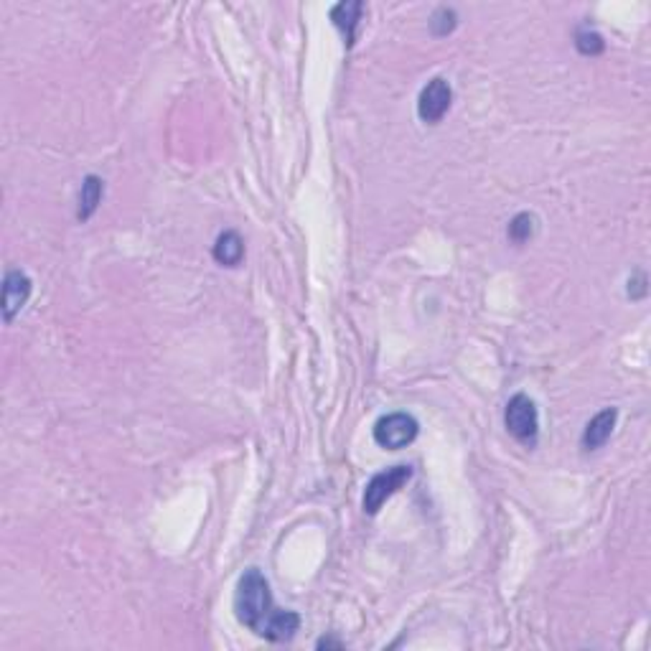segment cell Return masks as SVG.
<instances>
[{
    "label": "cell",
    "instance_id": "obj_2",
    "mask_svg": "<svg viewBox=\"0 0 651 651\" xmlns=\"http://www.w3.org/2000/svg\"><path fill=\"white\" fill-rule=\"evenodd\" d=\"M504 423L507 430L527 448L537 443V435H540V413H537V405L527 395H514L507 402V413H504Z\"/></svg>",
    "mask_w": 651,
    "mask_h": 651
},
{
    "label": "cell",
    "instance_id": "obj_13",
    "mask_svg": "<svg viewBox=\"0 0 651 651\" xmlns=\"http://www.w3.org/2000/svg\"><path fill=\"white\" fill-rule=\"evenodd\" d=\"M456 23H458V16H456V11L453 8H438L433 18H430V31L435 33V36H448V33L456 29Z\"/></svg>",
    "mask_w": 651,
    "mask_h": 651
},
{
    "label": "cell",
    "instance_id": "obj_3",
    "mask_svg": "<svg viewBox=\"0 0 651 651\" xmlns=\"http://www.w3.org/2000/svg\"><path fill=\"white\" fill-rule=\"evenodd\" d=\"M420 433V425L413 415L407 413H390L381 415L380 420L374 423L372 435H374V443L384 448V450H402L413 443Z\"/></svg>",
    "mask_w": 651,
    "mask_h": 651
},
{
    "label": "cell",
    "instance_id": "obj_5",
    "mask_svg": "<svg viewBox=\"0 0 651 651\" xmlns=\"http://www.w3.org/2000/svg\"><path fill=\"white\" fill-rule=\"evenodd\" d=\"M453 105V90L443 77L430 80L417 97V115L425 125H438Z\"/></svg>",
    "mask_w": 651,
    "mask_h": 651
},
{
    "label": "cell",
    "instance_id": "obj_9",
    "mask_svg": "<svg viewBox=\"0 0 651 651\" xmlns=\"http://www.w3.org/2000/svg\"><path fill=\"white\" fill-rule=\"evenodd\" d=\"M211 254L222 268H237L242 257H244V239L239 237V232H235V229H227L217 237Z\"/></svg>",
    "mask_w": 651,
    "mask_h": 651
},
{
    "label": "cell",
    "instance_id": "obj_8",
    "mask_svg": "<svg viewBox=\"0 0 651 651\" xmlns=\"http://www.w3.org/2000/svg\"><path fill=\"white\" fill-rule=\"evenodd\" d=\"M362 13H364V3H359V0H347V3H338V5L331 8V21H334L336 29L341 31V36H344L347 47H351L354 39H356Z\"/></svg>",
    "mask_w": 651,
    "mask_h": 651
},
{
    "label": "cell",
    "instance_id": "obj_10",
    "mask_svg": "<svg viewBox=\"0 0 651 651\" xmlns=\"http://www.w3.org/2000/svg\"><path fill=\"white\" fill-rule=\"evenodd\" d=\"M102 196H105V181L99 176H87L81 181L80 189V207H77V219L80 222H87L95 214Z\"/></svg>",
    "mask_w": 651,
    "mask_h": 651
},
{
    "label": "cell",
    "instance_id": "obj_12",
    "mask_svg": "<svg viewBox=\"0 0 651 651\" xmlns=\"http://www.w3.org/2000/svg\"><path fill=\"white\" fill-rule=\"evenodd\" d=\"M575 47H578L580 54H586V56H595V54H601L605 48V41L598 31L583 29V31H578V36H575Z\"/></svg>",
    "mask_w": 651,
    "mask_h": 651
},
{
    "label": "cell",
    "instance_id": "obj_1",
    "mask_svg": "<svg viewBox=\"0 0 651 651\" xmlns=\"http://www.w3.org/2000/svg\"><path fill=\"white\" fill-rule=\"evenodd\" d=\"M235 616L253 634L275 644L290 641L301 629V616L296 611L275 605L270 583L257 568L244 570V575L239 578L235 590Z\"/></svg>",
    "mask_w": 651,
    "mask_h": 651
},
{
    "label": "cell",
    "instance_id": "obj_14",
    "mask_svg": "<svg viewBox=\"0 0 651 651\" xmlns=\"http://www.w3.org/2000/svg\"><path fill=\"white\" fill-rule=\"evenodd\" d=\"M316 649H344V644L336 641V638H331V636H323V638H318Z\"/></svg>",
    "mask_w": 651,
    "mask_h": 651
},
{
    "label": "cell",
    "instance_id": "obj_11",
    "mask_svg": "<svg viewBox=\"0 0 651 651\" xmlns=\"http://www.w3.org/2000/svg\"><path fill=\"white\" fill-rule=\"evenodd\" d=\"M535 229H537V219H535L529 211H522V214H517V217L509 222L507 235L514 244H525V242H529V239L535 237Z\"/></svg>",
    "mask_w": 651,
    "mask_h": 651
},
{
    "label": "cell",
    "instance_id": "obj_6",
    "mask_svg": "<svg viewBox=\"0 0 651 651\" xmlns=\"http://www.w3.org/2000/svg\"><path fill=\"white\" fill-rule=\"evenodd\" d=\"M33 283L23 270H8L3 280V321L13 323V318L21 313V308L31 298Z\"/></svg>",
    "mask_w": 651,
    "mask_h": 651
},
{
    "label": "cell",
    "instance_id": "obj_4",
    "mask_svg": "<svg viewBox=\"0 0 651 651\" xmlns=\"http://www.w3.org/2000/svg\"><path fill=\"white\" fill-rule=\"evenodd\" d=\"M410 476H413L410 466H392V468L381 471L377 476H372V481L366 484L364 499H362V507H364L366 514L374 517L384 507V501L410 481Z\"/></svg>",
    "mask_w": 651,
    "mask_h": 651
},
{
    "label": "cell",
    "instance_id": "obj_7",
    "mask_svg": "<svg viewBox=\"0 0 651 651\" xmlns=\"http://www.w3.org/2000/svg\"><path fill=\"white\" fill-rule=\"evenodd\" d=\"M616 420H619L616 407H608L604 413L595 415L583 430V438H580L583 450H598L601 445L608 443V438L613 435V428H616Z\"/></svg>",
    "mask_w": 651,
    "mask_h": 651
}]
</instances>
